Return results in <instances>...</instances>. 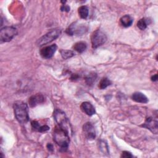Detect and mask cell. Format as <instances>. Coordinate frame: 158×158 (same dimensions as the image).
I'll use <instances>...</instances> for the list:
<instances>
[{
    "instance_id": "cell-21",
    "label": "cell",
    "mask_w": 158,
    "mask_h": 158,
    "mask_svg": "<svg viewBox=\"0 0 158 158\" xmlns=\"http://www.w3.org/2000/svg\"><path fill=\"white\" fill-rule=\"evenodd\" d=\"M99 144V149H100V150L103 153L107 154L109 152V149H108V146H107V143L105 141H100Z\"/></svg>"
},
{
    "instance_id": "cell-24",
    "label": "cell",
    "mask_w": 158,
    "mask_h": 158,
    "mask_svg": "<svg viewBox=\"0 0 158 158\" xmlns=\"http://www.w3.org/2000/svg\"><path fill=\"white\" fill-rule=\"evenodd\" d=\"M49 129V127L48 125H43V126H40L38 131L40 132H44L46 131H48Z\"/></svg>"
},
{
    "instance_id": "cell-13",
    "label": "cell",
    "mask_w": 158,
    "mask_h": 158,
    "mask_svg": "<svg viewBox=\"0 0 158 158\" xmlns=\"http://www.w3.org/2000/svg\"><path fill=\"white\" fill-rule=\"evenodd\" d=\"M131 98L133 101L139 103H147L148 102V98L142 93L135 92L132 94Z\"/></svg>"
},
{
    "instance_id": "cell-26",
    "label": "cell",
    "mask_w": 158,
    "mask_h": 158,
    "mask_svg": "<svg viewBox=\"0 0 158 158\" xmlns=\"http://www.w3.org/2000/svg\"><path fill=\"white\" fill-rule=\"evenodd\" d=\"M47 148L48 149L49 151H53V146L50 144V143H48V145H47Z\"/></svg>"
},
{
    "instance_id": "cell-3",
    "label": "cell",
    "mask_w": 158,
    "mask_h": 158,
    "mask_svg": "<svg viewBox=\"0 0 158 158\" xmlns=\"http://www.w3.org/2000/svg\"><path fill=\"white\" fill-rule=\"evenodd\" d=\"M53 117L54 120L57 124V126L66 130L69 133V135L72 134V130L69 120L65 114L62 110L58 109H56L54 111Z\"/></svg>"
},
{
    "instance_id": "cell-15",
    "label": "cell",
    "mask_w": 158,
    "mask_h": 158,
    "mask_svg": "<svg viewBox=\"0 0 158 158\" xmlns=\"http://www.w3.org/2000/svg\"><path fill=\"white\" fill-rule=\"evenodd\" d=\"M73 49L79 53H81L86 49V44L83 41H79L74 44Z\"/></svg>"
},
{
    "instance_id": "cell-9",
    "label": "cell",
    "mask_w": 158,
    "mask_h": 158,
    "mask_svg": "<svg viewBox=\"0 0 158 158\" xmlns=\"http://www.w3.org/2000/svg\"><path fill=\"white\" fill-rule=\"evenodd\" d=\"M57 48L56 44L46 46L40 50V55L44 59H50L54 54L57 50Z\"/></svg>"
},
{
    "instance_id": "cell-8",
    "label": "cell",
    "mask_w": 158,
    "mask_h": 158,
    "mask_svg": "<svg viewBox=\"0 0 158 158\" xmlns=\"http://www.w3.org/2000/svg\"><path fill=\"white\" fill-rule=\"evenodd\" d=\"M83 132L86 138L89 140H93L96 137L95 128L91 122H86L83 125Z\"/></svg>"
},
{
    "instance_id": "cell-6",
    "label": "cell",
    "mask_w": 158,
    "mask_h": 158,
    "mask_svg": "<svg viewBox=\"0 0 158 158\" xmlns=\"http://www.w3.org/2000/svg\"><path fill=\"white\" fill-rule=\"evenodd\" d=\"M107 40L106 35L100 30L94 31L91 37L92 46L93 48H97L102 45Z\"/></svg>"
},
{
    "instance_id": "cell-22",
    "label": "cell",
    "mask_w": 158,
    "mask_h": 158,
    "mask_svg": "<svg viewBox=\"0 0 158 158\" xmlns=\"http://www.w3.org/2000/svg\"><path fill=\"white\" fill-rule=\"evenodd\" d=\"M31 125L32 127V128L36 130V131H38V130L40 127V123L37 122V121H35V120H33L31 122Z\"/></svg>"
},
{
    "instance_id": "cell-7",
    "label": "cell",
    "mask_w": 158,
    "mask_h": 158,
    "mask_svg": "<svg viewBox=\"0 0 158 158\" xmlns=\"http://www.w3.org/2000/svg\"><path fill=\"white\" fill-rule=\"evenodd\" d=\"M87 31V27L84 24H77L73 23L67 30L66 33L69 35H81Z\"/></svg>"
},
{
    "instance_id": "cell-5",
    "label": "cell",
    "mask_w": 158,
    "mask_h": 158,
    "mask_svg": "<svg viewBox=\"0 0 158 158\" xmlns=\"http://www.w3.org/2000/svg\"><path fill=\"white\" fill-rule=\"evenodd\" d=\"M17 34V30L13 27H4L0 31V40L1 42L11 41Z\"/></svg>"
},
{
    "instance_id": "cell-14",
    "label": "cell",
    "mask_w": 158,
    "mask_h": 158,
    "mask_svg": "<svg viewBox=\"0 0 158 158\" xmlns=\"http://www.w3.org/2000/svg\"><path fill=\"white\" fill-rule=\"evenodd\" d=\"M120 23L124 27H128L131 25L133 23V19L129 15L122 16L120 19Z\"/></svg>"
},
{
    "instance_id": "cell-11",
    "label": "cell",
    "mask_w": 158,
    "mask_h": 158,
    "mask_svg": "<svg viewBox=\"0 0 158 158\" xmlns=\"http://www.w3.org/2000/svg\"><path fill=\"white\" fill-rule=\"evenodd\" d=\"M44 101V97L43 96V94L37 93L36 94H34L31 96L28 100V103L29 106L31 107H35L36 106L43 103Z\"/></svg>"
},
{
    "instance_id": "cell-4",
    "label": "cell",
    "mask_w": 158,
    "mask_h": 158,
    "mask_svg": "<svg viewBox=\"0 0 158 158\" xmlns=\"http://www.w3.org/2000/svg\"><path fill=\"white\" fill-rule=\"evenodd\" d=\"M60 33L61 30L60 29H53L43 35L42 37H41L38 40L37 44L39 46H42L43 45L47 44L57 38L60 36Z\"/></svg>"
},
{
    "instance_id": "cell-23",
    "label": "cell",
    "mask_w": 158,
    "mask_h": 158,
    "mask_svg": "<svg viewBox=\"0 0 158 158\" xmlns=\"http://www.w3.org/2000/svg\"><path fill=\"white\" fill-rule=\"evenodd\" d=\"M121 157H125V158H129V157H133V155L128 151H123L121 155Z\"/></svg>"
},
{
    "instance_id": "cell-2",
    "label": "cell",
    "mask_w": 158,
    "mask_h": 158,
    "mask_svg": "<svg viewBox=\"0 0 158 158\" xmlns=\"http://www.w3.org/2000/svg\"><path fill=\"white\" fill-rule=\"evenodd\" d=\"M54 140L61 149H67L70 142L69 133L63 128L57 126L53 131Z\"/></svg>"
},
{
    "instance_id": "cell-19",
    "label": "cell",
    "mask_w": 158,
    "mask_h": 158,
    "mask_svg": "<svg viewBox=\"0 0 158 158\" xmlns=\"http://www.w3.org/2000/svg\"><path fill=\"white\" fill-rule=\"evenodd\" d=\"M110 85H111V81H110V80H109L107 78L104 77V78H102L100 81L99 84V88L101 89H104Z\"/></svg>"
},
{
    "instance_id": "cell-20",
    "label": "cell",
    "mask_w": 158,
    "mask_h": 158,
    "mask_svg": "<svg viewBox=\"0 0 158 158\" xmlns=\"http://www.w3.org/2000/svg\"><path fill=\"white\" fill-rule=\"evenodd\" d=\"M149 24L148 19L145 18L141 19L137 23V27L141 30H143L146 28L148 25Z\"/></svg>"
},
{
    "instance_id": "cell-17",
    "label": "cell",
    "mask_w": 158,
    "mask_h": 158,
    "mask_svg": "<svg viewBox=\"0 0 158 158\" xmlns=\"http://www.w3.org/2000/svg\"><path fill=\"white\" fill-rule=\"evenodd\" d=\"M97 77V75L95 73H91L89 75H88L85 80V82L88 85H92L93 84V83L95 81Z\"/></svg>"
},
{
    "instance_id": "cell-27",
    "label": "cell",
    "mask_w": 158,
    "mask_h": 158,
    "mask_svg": "<svg viewBox=\"0 0 158 158\" xmlns=\"http://www.w3.org/2000/svg\"><path fill=\"white\" fill-rule=\"evenodd\" d=\"M157 79V74L153 75V76L151 77V80H152V81H156Z\"/></svg>"
},
{
    "instance_id": "cell-25",
    "label": "cell",
    "mask_w": 158,
    "mask_h": 158,
    "mask_svg": "<svg viewBox=\"0 0 158 158\" xmlns=\"http://www.w3.org/2000/svg\"><path fill=\"white\" fill-rule=\"evenodd\" d=\"M60 10H61L62 11L69 12V11L70 10V7H69L68 6L65 5V4H63V5L61 6V7H60Z\"/></svg>"
},
{
    "instance_id": "cell-10",
    "label": "cell",
    "mask_w": 158,
    "mask_h": 158,
    "mask_svg": "<svg viewBox=\"0 0 158 158\" xmlns=\"http://www.w3.org/2000/svg\"><path fill=\"white\" fill-rule=\"evenodd\" d=\"M141 127L149 130L152 133L154 134H157V131H158L157 121V120H155L152 117L147 118L144 123L141 125Z\"/></svg>"
},
{
    "instance_id": "cell-16",
    "label": "cell",
    "mask_w": 158,
    "mask_h": 158,
    "mask_svg": "<svg viewBox=\"0 0 158 158\" xmlns=\"http://www.w3.org/2000/svg\"><path fill=\"white\" fill-rule=\"evenodd\" d=\"M78 12L80 17L81 19H86L88 16V13H89L88 8L86 6H81L78 8Z\"/></svg>"
},
{
    "instance_id": "cell-12",
    "label": "cell",
    "mask_w": 158,
    "mask_h": 158,
    "mask_svg": "<svg viewBox=\"0 0 158 158\" xmlns=\"http://www.w3.org/2000/svg\"><path fill=\"white\" fill-rule=\"evenodd\" d=\"M80 108L83 112L89 116H91L95 114V109L94 106L89 102H82Z\"/></svg>"
},
{
    "instance_id": "cell-18",
    "label": "cell",
    "mask_w": 158,
    "mask_h": 158,
    "mask_svg": "<svg viewBox=\"0 0 158 158\" xmlns=\"http://www.w3.org/2000/svg\"><path fill=\"white\" fill-rule=\"evenodd\" d=\"M60 54L62 57L64 59H67L69 58H70L73 57L75 55V52L71 50H65V49H61L60 51Z\"/></svg>"
},
{
    "instance_id": "cell-1",
    "label": "cell",
    "mask_w": 158,
    "mask_h": 158,
    "mask_svg": "<svg viewBox=\"0 0 158 158\" xmlns=\"http://www.w3.org/2000/svg\"><path fill=\"white\" fill-rule=\"evenodd\" d=\"M14 111L16 119L22 124L26 123L29 120L28 106L27 104L21 101H17L14 102Z\"/></svg>"
}]
</instances>
